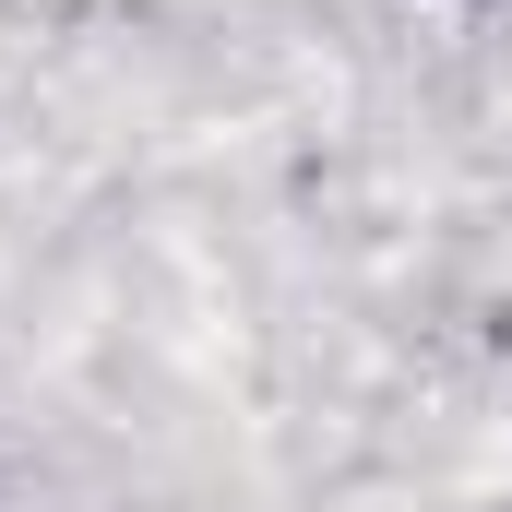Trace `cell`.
Segmentation results:
<instances>
[]
</instances>
